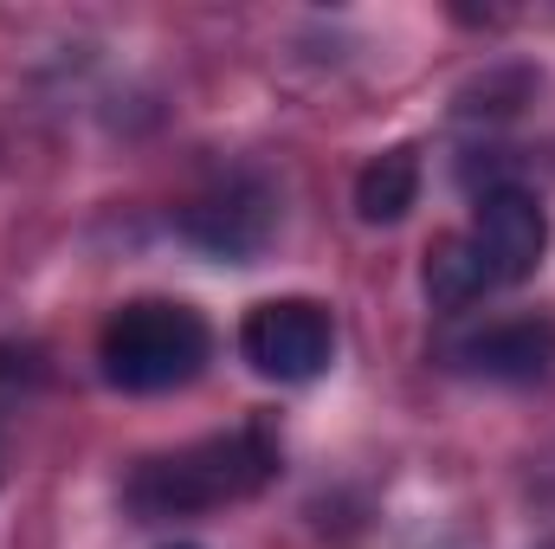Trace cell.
<instances>
[{
    "label": "cell",
    "instance_id": "7a4b0ae2",
    "mask_svg": "<svg viewBox=\"0 0 555 549\" xmlns=\"http://www.w3.org/2000/svg\"><path fill=\"white\" fill-rule=\"evenodd\" d=\"M214 356V330L201 310L175 304V297H137L124 304L104 336H98V362H104V382L124 388V395H168V388H188Z\"/></svg>",
    "mask_w": 555,
    "mask_h": 549
},
{
    "label": "cell",
    "instance_id": "ba28073f",
    "mask_svg": "<svg viewBox=\"0 0 555 549\" xmlns=\"http://www.w3.org/2000/svg\"><path fill=\"white\" fill-rule=\"evenodd\" d=\"M420 284H426V304H433V310H446V317L472 310V304L491 291V278H485V266H478V253H472V240H465V233H439V240L426 246Z\"/></svg>",
    "mask_w": 555,
    "mask_h": 549
},
{
    "label": "cell",
    "instance_id": "3957f363",
    "mask_svg": "<svg viewBox=\"0 0 555 549\" xmlns=\"http://www.w3.org/2000/svg\"><path fill=\"white\" fill-rule=\"evenodd\" d=\"M240 356L266 382H317L336 356V323L317 297H266L240 323Z\"/></svg>",
    "mask_w": 555,
    "mask_h": 549
},
{
    "label": "cell",
    "instance_id": "6da1fadb",
    "mask_svg": "<svg viewBox=\"0 0 555 549\" xmlns=\"http://www.w3.org/2000/svg\"><path fill=\"white\" fill-rule=\"evenodd\" d=\"M278 478V433L266 420H246L233 433H214V439H194L181 452H162V459H142L124 485L130 511L142 524H168V518H201V511H220V505H240L253 491H266Z\"/></svg>",
    "mask_w": 555,
    "mask_h": 549
},
{
    "label": "cell",
    "instance_id": "52a82bcc",
    "mask_svg": "<svg viewBox=\"0 0 555 549\" xmlns=\"http://www.w3.org/2000/svg\"><path fill=\"white\" fill-rule=\"evenodd\" d=\"M420 201V149H382L362 175H356V214L369 227H395L408 220V207Z\"/></svg>",
    "mask_w": 555,
    "mask_h": 549
},
{
    "label": "cell",
    "instance_id": "30bf717a",
    "mask_svg": "<svg viewBox=\"0 0 555 549\" xmlns=\"http://www.w3.org/2000/svg\"><path fill=\"white\" fill-rule=\"evenodd\" d=\"M543 549H555V544H543Z\"/></svg>",
    "mask_w": 555,
    "mask_h": 549
},
{
    "label": "cell",
    "instance_id": "277c9868",
    "mask_svg": "<svg viewBox=\"0 0 555 549\" xmlns=\"http://www.w3.org/2000/svg\"><path fill=\"white\" fill-rule=\"evenodd\" d=\"M272 233H278V194L259 175H227V181H214L207 194H194L181 207V240L201 246L207 259L246 266L272 246Z\"/></svg>",
    "mask_w": 555,
    "mask_h": 549
},
{
    "label": "cell",
    "instance_id": "5b68a950",
    "mask_svg": "<svg viewBox=\"0 0 555 549\" xmlns=\"http://www.w3.org/2000/svg\"><path fill=\"white\" fill-rule=\"evenodd\" d=\"M465 240H472L478 266H485V278H491V291H504V284L537 278L543 253H550V214H543V201H537L530 188L498 181V188L478 194L472 233H465Z\"/></svg>",
    "mask_w": 555,
    "mask_h": 549
},
{
    "label": "cell",
    "instance_id": "9c48e42d",
    "mask_svg": "<svg viewBox=\"0 0 555 549\" xmlns=\"http://www.w3.org/2000/svg\"><path fill=\"white\" fill-rule=\"evenodd\" d=\"M175 549H194V544H175Z\"/></svg>",
    "mask_w": 555,
    "mask_h": 549
},
{
    "label": "cell",
    "instance_id": "8992f818",
    "mask_svg": "<svg viewBox=\"0 0 555 549\" xmlns=\"http://www.w3.org/2000/svg\"><path fill=\"white\" fill-rule=\"evenodd\" d=\"M452 369L478 375V382H543L555 369V323L550 317H504V323H485L472 336H459L452 349Z\"/></svg>",
    "mask_w": 555,
    "mask_h": 549
}]
</instances>
